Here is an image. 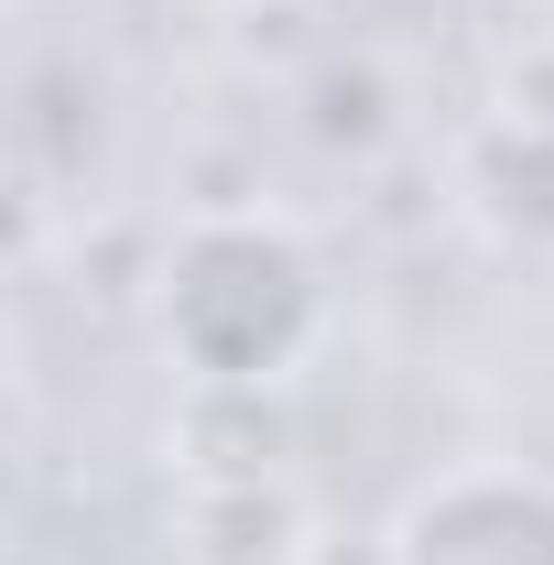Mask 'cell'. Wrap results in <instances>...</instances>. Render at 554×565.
Segmentation results:
<instances>
[{
    "mask_svg": "<svg viewBox=\"0 0 554 565\" xmlns=\"http://www.w3.org/2000/svg\"><path fill=\"white\" fill-rule=\"evenodd\" d=\"M207 11H262V0H207Z\"/></svg>",
    "mask_w": 554,
    "mask_h": 565,
    "instance_id": "8992f818",
    "label": "cell"
},
{
    "mask_svg": "<svg viewBox=\"0 0 554 565\" xmlns=\"http://www.w3.org/2000/svg\"><path fill=\"white\" fill-rule=\"evenodd\" d=\"M316 141H338V152H381L392 141V87H381V66H327L316 76Z\"/></svg>",
    "mask_w": 554,
    "mask_h": 565,
    "instance_id": "5b68a950",
    "label": "cell"
},
{
    "mask_svg": "<svg viewBox=\"0 0 554 565\" xmlns=\"http://www.w3.org/2000/svg\"><path fill=\"white\" fill-rule=\"evenodd\" d=\"M457 207L479 217L500 250L554 262V120H511L489 109L468 152H457Z\"/></svg>",
    "mask_w": 554,
    "mask_h": 565,
    "instance_id": "3957f363",
    "label": "cell"
},
{
    "mask_svg": "<svg viewBox=\"0 0 554 565\" xmlns=\"http://www.w3.org/2000/svg\"><path fill=\"white\" fill-rule=\"evenodd\" d=\"M381 565H554V479L533 468H446L403 500Z\"/></svg>",
    "mask_w": 554,
    "mask_h": 565,
    "instance_id": "7a4b0ae2",
    "label": "cell"
},
{
    "mask_svg": "<svg viewBox=\"0 0 554 565\" xmlns=\"http://www.w3.org/2000/svg\"><path fill=\"white\" fill-rule=\"evenodd\" d=\"M174 555L185 565H316V511L294 479H185L174 490Z\"/></svg>",
    "mask_w": 554,
    "mask_h": 565,
    "instance_id": "277c9868",
    "label": "cell"
},
{
    "mask_svg": "<svg viewBox=\"0 0 554 565\" xmlns=\"http://www.w3.org/2000/svg\"><path fill=\"white\" fill-rule=\"evenodd\" d=\"M327 327H338V282L294 217L196 207L152 262V338L185 370V392H294Z\"/></svg>",
    "mask_w": 554,
    "mask_h": 565,
    "instance_id": "6da1fadb",
    "label": "cell"
}]
</instances>
